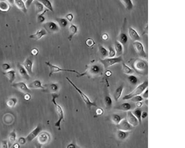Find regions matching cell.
<instances>
[{
    "label": "cell",
    "mask_w": 185,
    "mask_h": 148,
    "mask_svg": "<svg viewBox=\"0 0 185 148\" xmlns=\"http://www.w3.org/2000/svg\"><path fill=\"white\" fill-rule=\"evenodd\" d=\"M2 69L5 71H8V70L11 69V66L8 63H4L2 65Z\"/></svg>",
    "instance_id": "obj_46"
},
{
    "label": "cell",
    "mask_w": 185,
    "mask_h": 148,
    "mask_svg": "<svg viewBox=\"0 0 185 148\" xmlns=\"http://www.w3.org/2000/svg\"><path fill=\"white\" fill-rule=\"evenodd\" d=\"M108 57H113L116 56V53L114 48L110 47L108 50Z\"/></svg>",
    "instance_id": "obj_45"
},
{
    "label": "cell",
    "mask_w": 185,
    "mask_h": 148,
    "mask_svg": "<svg viewBox=\"0 0 185 148\" xmlns=\"http://www.w3.org/2000/svg\"><path fill=\"white\" fill-rule=\"evenodd\" d=\"M11 6H13L15 5V0H6Z\"/></svg>",
    "instance_id": "obj_60"
},
{
    "label": "cell",
    "mask_w": 185,
    "mask_h": 148,
    "mask_svg": "<svg viewBox=\"0 0 185 148\" xmlns=\"http://www.w3.org/2000/svg\"><path fill=\"white\" fill-rule=\"evenodd\" d=\"M34 60L32 57L26 58L24 60L22 65L24 67L30 75L33 74V66Z\"/></svg>",
    "instance_id": "obj_13"
},
{
    "label": "cell",
    "mask_w": 185,
    "mask_h": 148,
    "mask_svg": "<svg viewBox=\"0 0 185 148\" xmlns=\"http://www.w3.org/2000/svg\"><path fill=\"white\" fill-rule=\"evenodd\" d=\"M55 19L60 28H66L68 24V21L66 18L58 17L56 18Z\"/></svg>",
    "instance_id": "obj_31"
},
{
    "label": "cell",
    "mask_w": 185,
    "mask_h": 148,
    "mask_svg": "<svg viewBox=\"0 0 185 148\" xmlns=\"http://www.w3.org/2000/svg\"><path fill=\"white\" fill-rule=\"evenodd\" d=\"M67 148H76L78 147L77 144H76L75 141L71 143L70 144H69V145H68L67 146Z\"/></svg>",
    "instance_id": "obj_55"
},
{
    "label": "cell",
    "mask_w": 185,
    "mask_h": 148,
    "mask_svg": "<svg viewBox=\"0 0 185 148\" xmlns=\"http://www.w3.org/2000/svg\"><path fill=\"white\" fill-rule=\"evenodd\" d=\"M132 68L138 73L142 75H147L148 64L147 61L143 58L134 59L131 63Z\"/></svg>",
    "instance_id": "obj_1"
},
{
    "label": "cell",
    "mask_w": 185,
    "mask_h": 148,
    "mask_svg": "<svg viewBox=\"0 0 185 148\" xmlns=\"http://www.w3.org/2000/svg\"><path fill=\"white\" fill-rule=\"evenodd\" d=\"M126 118L130 124L133 127L137 126L139 124V121L131 110L127 112Z\"/></svg>",
    "instance_id": "obj_16"
},
{
    "label": "cell",
    "mask_w": 185,
    "mask_h": 148,
    "mask_svg": "<svg viewBox=\"0 0 185 148\" xmlns=\"http://www.w3.org/2000/svg\"><path fill=\"white\" fill-rule=\"evenodd\" d=\"M15 5L23 13H27L28 9L26 7L25 2L22 0H15Z\"/></svg>",
    "instance_id": "obj_26"
},
{
    "label": "cell",
    "mask_w": 185,
    "mask_h": 148,
    "mask_svg": "<svg viewBox=\"0 0 185 148\" xmlns=\"http://www.w3.org/2000/svg\"><path fill=\"white\" fill-rule=\"evenodd\" d=\"M45 63L48 67H49V77H51L52 75L54 73H57L60 72H63V71L73 73L77 74V76H78V75H80V74H81V73H80L78 71H76V70L67 69L61 68L57 66H56V65H53V64H52L51 63L49 62V61L46 62Z\"/></svg>",
    "instance_id": "obj_6"
},
{
    "label": "cell",
    "mask_w": 185,
    "mask_h": 148,
    "mask_svg": "<svg viewBox=\"0 0 185 148\" xmlns=\"http://www.w3.org/2000/svg\"><path fill=\"white\" fill-rule=\"evenodd\" d=\"M39 49L36 48H33L30 51L31 54L33 56H37L39 54Z\"/></svg>",
    "instance_id": "obj_47"
},
{
    "label": "cell",
    "mask_w": 185,
    "mask_h": 148,
    "mask_svg": "<svg viewBox=\"0 0 185 148\" xmlns=\"http://www.w3.org/2000/svg\"><path fill=\"white\" fill-rule=\"evenodd\" d=\"M22 1H23L24 2H25L26 1V0H22Z\"/></svg>",
    "instance_id": "obj_63"
},
{
    "label": "cell",
    "mask_w": 185,
    "mask_h": 148,
    "mask_svg": "<svg viewBox=\"0 0 185 148\" xmlns=\"http://www.w3.org/2000/svg\"><path fill=\"white\" fill-rule=\"evenodd\" d=\"M112 71H111L110 70H107V71H106L105 73L106 76L108 77H110V76H112Z\"/></svg>",
    "instance_id": "obj_59"
},
{
    "label": "cell",
    "mask_w": 185,
    "mask_h": 148,
    "mask_svg": "<svg viewBox=\"0 0 185 148\" xmlns=\"http://www.w3.org/2000/svg\"><path fill=\"white\" fill-rule=\"evenodd\" d=\"M116 126L118 130L124 131H130L133 128L128 122L126 118L122 120L121 121L116 125Z\"/></svg>",
    "instance_id": "obj_14"
},
{
    "label": "cell",
    "mask_w": 185,
    "mask_h": 148,
    "mask_svg": "<svg viewBox=\"0 0 185 148\" xmlns=\"http://www.w3.org/2000/svg\"><path fill=\"white\" fill-rule=\"evenodd\" d=\"M66 79L68 81L69 83L78 92L79 94L81 96V98L83 100V102L86 104V106H87L89 109V110H91V108L92 107H97V105L96 104L95 102H92L88 96H87V95L85 94L84 92H83L79 88L77 87V86L69 78L66 77Z\"/></svg>",
    "instance_id": "obj_3"
},
{
    "label": "cell",
    "mask_w": 185,
    "mask_h": 148,
    "mask_svg": "<svg viewBox=\"0 0 185 148\" xmlns=\"http://www.w3.org/2000/svg\"><path fill=\"white\" fill-rule=\"evenodd\" d=\"M28 87L30 89H41L44 90V85L40 80H36L32 81L28 85Z\"/></svg>",
    "instance_id": "obj_25"
},
{
    "label": "cell",
    "mask_w": 185,
    "mask_h": 148,
    "mask_svg": "<svg viewBox=\"0 0 185 148\" xmlns=\"http://www.w3.org/2000/svg\"><path fill=\"white\" fill-rule=\"evenodd\" d=\"M44 29L48 33L53 34L57 32L60 30V27L57 23L53 21H48L43 24Z\"/></svg>",
    "instance_id": "obj_9"
},
{
    "label": "cell",
    "mask_w": 185,
    "mask_h": 148,
    "mask_svg": "<svg viewBox=\"0 0 185 148\" xmlns=\"http://www.w3.org/2000/svg\"><path fill=\"white\" fill-rule=\"evenodd\" d=\"M102 73V68L100 65L97 64H93L89 66L85 72L81 73L80 75L77 76V77H82L85 75H88L91 77H95L100 75Z\"/></svg>",
    "instance_id": "obj_5"
},
{
    "label": "cell",
    "mask_w": 185,
    "mask_h": 148,
    "mask_svg": "<svg viewBox=\"0 0 185 148\" xmlns=\"http://www.w3.org/2000/svg\"><path fill=\"white\" fill-rule=\"evenodd\" d=\"M122 71L124 74L128 75H131L134 73V70L124 62L122 63Z\"/></svg>",
    "instance_id": "obj_35"
},
{
    "label": "cell",
    "mask_w": 185,
    "mask_h": 148,
    "mask_svg": "<svg viewBox=\"0 0 185 148\" xmlns=\"http://www.w3.org/2000/svg\"><path fill=\"white\" fill-rule=\"evenodd\" d=\"M128 79L130 83L133 85H136L138 82V78L136 76L131 74L129 75L128 78Z\"/></svg>",
    "instance_id": "obj_42"
},
{
    "label": "cell",
    "mask_w": 185,
    "mask_h": 148,
    "mask_svg": "<svg viewBox=\"0 0 185 148\" xmlns=\"http://www.w3.org/2000/svg\"><path fill=\"white\" fill-rule=\"evenodd\" d=\"M38 1L42 4L44 7H46L48 10L52 12H54V7L51 2L49 0H38Z\"/></svg>",
    "instance_id": "obj_37"
},
{
    "label": "cell",
    "mask_w": 185,
    "mask_h": 148,
    "mask_svg": "<svg viewBox=\"0 0 185 148\" xmlns=\"http://www.w3.org/2000/svg\"><path fill=\"white\" fill-rule=\"evenodd\" d=\"M100 62L105 69L108 68L116 64L119 63L123 61L122 56H115L113 57H107L100 60Z\"/></svg>",
    "instance_id": "obj_7"
},
{
    "label": "cell",
    "mask_w": 185,
    "mask_h": 148,
    "mask_svg": "<svg viewBox=\"0 0 185 148\" xmlns=\"http://www.w3.org/2000/svg\"><path fill=\"white\" fill-rule=\"evenodd\" d=\"M18 143L21 145H23L27 143L25 137H20L18 138Z\"/></svg>",
    "instance_id": "obj_48"
},
{
    "label": "cell",
    "mask_w": 185,
    "mask_h": 148,
    "mask_svg": "<svg viewBox=\"0 0 185 148\" xmlns=\"http://www.w3.org/2000/svg\"><path fill=\"white\" fill-rule=\"evenodd\" d=\"M34 8L36 13L39 14L44 11V6L39 1H35L34 2Z\"/></svg>",
    "instance_id": "obj_32"
},
{
    "label": "cell",
    "mask_w": 185,
    "mask_h": 148,
    "mask_svg": "<svg viewBox=\"0 0 185 148\" xmlns=\"http://www.w3.org/2000/svg\"><path fill=\"white\" fill-rule=\"evenodd\" d=\"M17 138V134L15 130L13 129L10 133L7 138L8 148H11L15 142Z\"/></svg>",
    "instance_id": "obj_22"
},
{
    "label": "cell",
    "mask_w": 185,
    "mask_h": 148,
    "mask_svg": "<svg viewBox=\"0 0 185 148\" xmlns=\"http://www.w3.org/2000/svg\"><path fill=\"white\" fill-rule=\"evenodd\" d=\"M124 87L123 85H121L116 89L115 91L114 94V98L116 102H118L122 96Z\"/></svg>",
    "instance_id": "obj_30"
},
{
    "label": "cell",
    "mask_w": 185,
    "mask_h": 148,
    "mask_svg": "<svg viewBox=\"0 0 185 148\" xmlns=\"http://www.w3.org/2000/svg\"><path fill=\"white\" fill-rule=\"evenodd\" d=\"M49 10L48 9H45L42 13L38 14V17H37V22L38 23H44L45 20V18L44 17V15Z\"/></svg>",
    "instance_id": "obj_40"
},
{
    "label": "cell",
    "mask_w": 185,
    "mask_h": 148,
    "mask_svg": "<svg viewBox=\"0 0 185 148\" xmlns=\"http://www.w3.org/2000/svg\"><path fill=\"white\" fill-rule=\"evenodd\" d=\"M18 99L16 97H12L9 98L6 102V104L7 107L11 108H14L18 103Z\"/></svg>",
    "instance_id": "obj_39"
},
{
    "label": "cell",
    "mask_w": 185,
    "mask_h": 148,
    "mask_svg": "<svg viewBox=\"0 0 185 148\" xmlns=\"http://www.w3.org/2000/svg\"><path fill=\"white\" fill-rule=\"evenodd\" d=\"M148 87V81H145L142 83L138 85L133 91L130 93L126 95L123 97V99L127 100H130L134 96L137 95H140L142 94L144 91Z\"/></svg>",
    "instance_id": "obj_4"
},
{
    "label": "cell",
    "mask_w": 185,
    "mask_h": 148,
    "mask_svg": "<svg viewBox=\"0 0 185 148\" xmlns=\"http://www.w3.org/2000/svg\"><path fill=\"white\" fill-rule=\"evenodd\" d=\"M142 97L143 98L145 99H147L148 98V88H147L144 91V92L142 93Z\"/></svg>",
    "instance_id": "obj_54"
},
{
    "label": "cell",
    "mask_w": 185,
    "mask_h": 148,
    "mask_svg": "<svg viewBox=\"0 0 185 148\" xmlns=\"http://www.w3.org/2000/svg\"><path fill=\"white\" fill-rule=\"evenodd\" d=\"M85 44L88 47L92 48L95 44V42L92 38H88L86 40Z\"/></svg>",
    "instance_id": "obj_43"
},
{
    "label": "cell",
    "mask_w": 185,
    "mask_h": 148,
    "mask_svg": "<svg viewBox=\"0 0 185 148\" xmlns=\"http://www.w3.org/2000/svg\"><path fill=\"white\" fill-rule=\"evenodd\" d=\"M133 46L135 52L141 57L145 58L147 57V55L143 44L140 41H135L133 42Z\"/></svg>",
    "instance_id": "obj_10"
},
{
    "label": "cell",
    "mask_w": 185,
    "mask_h": 148,
    "mask_svg": "<svg viewBox=\"0 0 185 148\" xmlns=\"http://www.w3.org/2000/svg\"><path fill=\"white\" fill-rule=\"evenodd\" d=\"M24 100L28 102L30 100L31 98V96L30 94L29 93H27L24 94Z\"/></svg>",
    "instance_id": "obj_52"
},
{
    "label": "cell",
    "mask_w": 185,
    "mask_h": 148,
    "mask_svg": "<svg viewBox=\"0 0 185 148\" xmlns=\"http://www.w3.org/2000/svg\"><path fill=\"white\" fill-rule=\"evenodd\" d=\"M44 89L43 91L44 92L53 94L56 93L58 90L59 87L57 84L55 83H50L44 85Z\"/></svg>",
    "instance_id": "obj_17"
},
{
    "label": "cell",
    "mask_w": 185,
    "mask_h": 148,
    "mask_svg": "<svg viewBox=\"0 0 185 148\" xmlns=\"http://www.w3.org/2000/svg\"><path fill=\"white\" fill-rule=\"evenodd\" d=\"M148 116V113L147 112H145V111H143V112H142L141 113V118L142 119H145Z\"/></svg>",
    "instance_id": "obj_57"
},
{
    "label": "cell",
    "mask_w": 185,
    "mask_h": 148,
    "mask_svg": "<svg viewBox=\"0 0 185 148\" xmlns=\"http://www.w3.org/2000/svg\"><path fill=\"white\" fill-rule=\"evenodd\" d=\"M65 18H66V19L68 21L71 22L73 20L74 16L72 13H68V14L66 15Z\"/></svg>",
    "instance_id": "obj_50"
},
{
    "label": "cell",
    "mask_w": 185,
    "mask_h": 148,
    "mask_svg": "<svg viewBox=\"0 0 185 148\" xmlns=\"http://www.w3.org/2000/svg\"><path fill=\"white\" fill-rule=\"evenodd\" d=\"M17 67L18 73L21 77L26 81L30 79V75L28 73V71L22 64L19 63H17Z\"/></svg>",
    "instance_id": "obj_15"
},
{
    "label": "cell",
    "mask_w": 185,
    "mask_h": 148,
    "mask_svg": "<svg viewBox=\"0 0 185 148\" xmlns=\"http://www.w3.org/2000/svg\"><path fill=\"white\" fill-rule=\"evenodd\" d=\"M127 10L130 11L133 9L134 4L132 0H120Z\"/></svg>",
    "instance_id": "obj_34"
},
{
    "label": "cell",
    "mask_w": 185,
    "mask_h": 148,
    "mask_svg": "<svg viewBox=\"0 0 185 148\" xmlns=\"http://www.w3.org/2000/svg\"><path fill=\"white\" fill-rule=\"evenodd\" d=\"M131 105L130 103L128 102H125V103L120 104L117 108L119 110L123 111V112H127L128 111H130L131 109Z\"/></svg>",
    "instance_id": "obj_36"
},
{
    "label": "cell",
    "mask_w": 185,
    "mask_h": 148,
    "mask_svg": "<svg viewBox=\"0 0 185 148\" xmlns=\"http://www.w3.org/2000/svg\"><path fill=\"white\" fill-rule=\"evenodd\" d=\"M11 5L6 1H0V12L7 13L9 11Z\"/></svg>",
    "instance_id": "obj_29"
},
{
    "label": "cell",
    "mask_w": 185,
    "mask_h": 148,
    "mask_svg": "<svg viewBox=\"0 0 185 148\" xmlns=\"http://www.w3.org/2000/svg\"><path fill=\"white\" fill-rule=\"evenodd\" d=\"M3 75L8 79L11 83H13L15 80L16 73L14 70L10 69L8 71H5L3 73Z\"/></svg>",
    "instance_id": "obj_24"
},
{
    "label": "cell",
    "mask_w": 185,
    "mask_h": 148,
    "mask_svg": "<svg viewBox=\"0 0 185 148\" xmlns=\"http://www.w3.org/2000/svg\"><path fill=\"white\" fill-rule=\"evenodd\" d=\"M52 101L55 106L56 111L57 114L58 116V119L55 123V127L58 128V130H60L61 129V123L64 118V111L62 107L57 103L56 99L59 96L57 94L55 93L52 94Z\"/></svg>",
    "instance_id": "obj_2"
},
{
    "label": "cell",
    "mask_w": 185,
    "mask_h": 148,
    "mask_svg": "<svg viewBox=\"0 0 185 148\" xmlns=\"http://www.w3.org/2000/svg\"><path fill=\"white\" fill-rule=\"evenodd\" d=\"M117 40L120 43L124 48V46L126 45L128 42L129 38L127 33L122 31L118 34Z\"/></svg>",
    "instance_id": "obj_20"
},
{
    "label": "cell",
    "mask_w": 185,
    "mask_h": 148,
    "mask_svg": "<svg viewBox=\"0 0 185 148\" xmlns=\"http://www.w3.org/2000/svg\"><path fill=\"white\" fill-rule=\"evenodd\" d=\"M128 34L130 39L134 41H140L141 37L136 30L132 27H129L128 29Z\"/></svg>",
    "instance_id": "obj_19"
},
{
    "label": "cell",
    "mask_w": 185,
    "mask_h": 148,
    "mask_svg": "<svg viewBox=\"0 0 185 148\" xmlns=\"http://www.w3.org/2000/svg\"><path fill=\"white\" fill-rule=\"evenodd\" d=\"M42 128L40 124L37 126L26 137H25L27 142H31L36 139L39 133L42 131Z\"/></svg>",
    "instance_id": "obj_12"
},
{
    "label": "cell",
    "mask_w": 185,
    "mask_h": 148,
    "mask_svg": "<svg viewBox=\"0 0 185 148\" xmlns=\"http://www.w3.org/2000/svg\"><path fill=\"white\" fill-rule=\"evenodd\" d=\"M143 99L144 98H143L142 96H140V95H137L134 96V97L131 98L130 100L132 102L137 103V102H142Z\"/></svg>",
    "instance_id": "obj_44"
},
{
    "label": "cell",
    "mask_w": 185,
    "mask_h": 148,
    "mask_svg": "<svg viewBox=\"0 0 185 148\" xmlns=\"http://www.w3.org/2000/svg\"><path fill=\"white\" fill-rule=\"evenodd\" d=\"M104 102L107 108H110L112 107L113 101L110 96H106L104 97Z\"/></svg>",
    "instance_id": "obj_41"
},
{
    "label": "cell",
    "mask_w": 185,
    "mask_h": 148,
    "mask_svg": "<svg viewBox=\"0 0 185 148\" xmlns=\"http://www.w3.org/2000/svg\"><path fill=\"white\" fill-rule=\"evenodd\" d=\"M126 118V116H124L123 114L120 113H114L111 117L112 121L114 124L117 125L123 119Z\"/></svg>",
    "instance_id": "obj_23"
},
{
    "label": "cell",
    "mask_w": 185,
    "mask_h": 148,
    "mask_svg": "<svg viewBox=\"0 0 185 148\" xmlns=\"http://www.w3.org/2000/svg\"><path fill=\"white\" fill-rule=\"evenodd\" d=\"M35 0H26L25 2L26 7L27 9L29 8L30 7L31 5L32 4Z\"/></svg>",
    "instance_id": "obj_53"
},
{
    "label": "cell",
    "mask_w": 185,
    "mask_h": 148,
    "mask_svg": "<svg viewBox=\"0 0 185 148\" xmlns=\"http://www.w3.org/2000/svg\"><path fill=\"white\" fill-rule=\"evenodd\" d=\"M135 106L137 107V108H141L143 106V103L142 102H137L136 104H135Z\"/></svg>",
    "instance_id": "obj_58"
},
{
    "label": "cell",
    "mask_w": 185,
    "mask_h": 148,
    "mask_svg": "<svg viewBox=\"0 0 185 148\" xmlns=\"http://www.w3.org/2000/svg\"><path fill=\"white\" fill-rule=\"evenodd\" d=\"M37 143L40 147L46 145L50 142L51 135L47 131H41L37 137Z\"/></svg>",
    "instance_id": "obj_8"
},
{
    "label": "cell",
    "mask_w": 185,
    "mask_h": 148,
    "mask_svg": "<svg viewBox=\"0 0 185 148\" xmlns=\"http://www.w3.org/2000/svg\"><path fill=\"white\" fill-rule=\"evenodd\" d=\"M69 36L67 39L69 41H71L73 37L77 33L78 31L77 26L73 24H71L69 29Z\"/></svg>",
    "instance_id": "obj_27"
},
{
    "label": "cell",
    "mask_w": 185,
    "mask_h": 148,
    "mask_svg": "<svg viewBox=\"0 0 185 148\" xmlns=\"http://www.w3.org/2000/svg\"><path fill=\"white\" fill-rule=\"evenodd\" d=\"M13 147L15 148H18L20 147V145L18 143H15L13 145Z\"/></svg>",
    "instance_id": "obj_61"
},
{
    "label": "cell",
    "mask_w": 185,
    "mask_h": 148,
    "mask_svg": "<svg viewBox=\"0 0 185 148\" xmlns=\"http://www.w3.org/2000/svg\"><path fill=\"white\" fill-rule=\"evenodd\" d=\"M98 52L100 55L103 57L105 58L108 57V51L104 46L101 44H99L98 46Z\"/></svg>",
    "instance_id": "obj_33"
},
{
    "label": "cell",
    "mask_w": 185,
    "mask_h": 148,
    "mask_svg": "<svg viewBox=\"0 0 185 148\" xmlns=\"http://www.w3.org/2000/svg\"><path fill=\"white\" fill-rule=\"evenodd\" d=\"M114 48L116 51V56H122L123 55L124 52V47L117 40L114 42Z\"/></svg>",
    "instance_id": "obj_21"
},
{
    "label": "cell",
    "mask_w": 185,
    "mask_h": 148,
    "mask_svg": "<svg viewBox=\"0 0 185 148\" xmlns=\"http://www.w3.org/2000/svg\"><path fill=\"white\" fill-rule=\"evenodd\" d=\"M102 38L103 40L106 41L108 40V38H109V36H108V34H107V33H104L103 35H102Z\"/></svg>",
    "instance_id": "obj_56"
},
{
    "label": "cell",
    "mask_w": 185,
    "mask_h": 148,
    "mask_svg": "<svg viewBox=\"0 0 185 148\" xmlns=\"http://www.w3.org/2000/svg\"><path fill=\"white\" fill-rule=\"evenodd\" d=\"M12 86L20 92L24 94L30 93L31 92L30 89L28 87V85L23 81H20V82L13 83Z\"/></svg>",
    "instance_id": "obj_11"
},
{
    "label": "cell",
    "mask_w": 185,
    "mask_h": 148,
    "mask_svg": "<svg viewBox=\"0 0 185 148\" xmlns=\"http://www.w3.org/2000/svg\"><path fill=\"white\" fill-rule=\"evenodd\" d=\"M2 148H8V143L7 140H3L1 142V147Z\"/></svg>",
    "instance_id": "obj_49"
},
{
    "label": "cell",
    "mask_w": 185,
    "mask_h": 148,
    "mask_svg": "<svg viewBox=\"0 0 185 148\" xmlns=\"http://www.w3.org/2000/svg\"><path fill=\"white\" fill-rule=\"evenodd\" d=\"M104 110L102 108L98 107L96 110V115L99 116L102 115L103 114Z\"/></svg>",
    "instance_id": "obj_51"
},
{
    "label": "cell",
    "mask_w": 185,
    "mask_h": 148,
    "mask_svg": "<svg viewBox=\"0 0 185 148\" xmlns=\"http://www.w3.org/2000/svg\"><path fill=\"white\" fill-rule=\"evenodd\" d=\"M47 33L46 31L44 28V29L38 30L36 32L29 36V38L33 40H40L43 37L46 35Z\"/></svg>",
    "instance_id": "obj_18"
},
{
    "label": "cell",
    "mask_w": 185,
    "mask_h": 148,
    "mask_svg": "<svg viewBox=\"0 0 185 148\" xmlns=\"http://www.w3.org/2000/svg\"><path fill=\"white\" fill-rule=\"evenodd\" d=\"M131 112L134 115L139 121V124H141L142 120L141 118V113L142 111L140 109V108H137Z\"/></svg>",
    "instance_id": "obj_38"
},
{
    "label": "cell",
    "mask_w": 185,
    "mask_h": 148,
    "mask_svg": "<svg viewBox=\"0 0 185 148\" xmlns=\"http://www.w3.org/2000/svg\"><path fill=\"white\" fill-rule=\"evenodd\" d=\"M148 101L147 99H146V100L145 101V103H146L147 105L148 104Z\"/></svg>",
    "instance_id": "obj_62"
},
{
    "label": "cell",
    "mask_w": 185,
    "mask_h": 148,
    "mask_svg": "<svg viewBox=\"0 0 185 148\" xmlns=\"http://www.w3.org/2000/svg\"><path fill=\"white\" fill-rule=\"evenodd\" d=\"M130 131L118 130L116 132V136L118 139L120 140H124L128 138L129 136Z\"/></svg>",
    "instance_id": "obj_28"
}]
</instances>
